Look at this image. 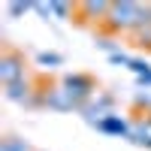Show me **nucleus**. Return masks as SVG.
I'll return each instance as SVG.
<instances>
[{
  "label": "nucleus",
  "mask_w": 151,
  "mask_h": 151,
  "mask_svg": "<svg viewBox=\"0 0 151 151\" xmlns=\"http://www.w3.org/2000/svg\"><path fill=\"white\" fill-rule=\"evenodd\" d=\"M6 100H12V103H24V106H30L33 103V97L40 94V91H33V82L30 79H21L15 85H6Z\"/></svg>",
  "instance_id": "7"
},
{
  "label": "nucleus",
  "mask_w": 151,
  "mask_h": 151,
  "mask_svg": "<svg viewBox=\"0 0 151 151\" xmlns=\"http://www.w3.org/2000/svg\"><path fill=\"white\" fill-rule=\"evenodd\" d=\"M79 12L85 15V21H106V18H109V12H112V3L85 0V3H79Z\"/></svg>",
  "instance_id": "8"
},
{
  "label": "nucleus",
  "mask_w": 151,
  "mask_h": 151,
  "mask_svg": "<svg viewBox=\"0 0 151 151\" xmlns=\"http://www.w3.org/2000/svg\"><path fill=\"white\" fill-rule=\"evenodd\" d=\"M70 12H73V6H70V3H60V0H52V18L64 21V18H70Z\"/></svg>",
  "instance_id": "12"
},
{
  "label": "nucleus",
  "mask_w": 151,
  "mask_h": 151,
  "mask_svg": "<svg viewBox=\"0 0 151 151\" xmlns=\"http://www.w3.org/2000/svg\"><path fill=\"white\" fill-rule=\"evenodd\" d=\"M130 142L148 148L151 151V112H142V115L133 118V130H130Z\"/></svg>",
  "instance_id": "5"
},
{
  "label": "nucleus",
  "mask_w": 151,
  "mask_h": 151,
  "mask_svg": "<svg viewBox=\"0 0 151 151\" xmlns=\"http://www.w3.org/2000/svg\"><path fill=\"white\" fill-rule=\"evenodd\" d=\"M48 109H55V112H73V109H82L76 100L70 97V91L64 85H52V88H45V103Z\"/></svg>",
  "instance_id": "4"
},
{
  "label": "nucleus",
  "mask_w": 151,
  "mask_h": 151,
  "mask_svg": "<svg viewBox=\"0 0 151 151\" xmlns=\"http://www.w3.org/2000/svg\"><path fill=\"white\" fill-rule=\"evenodd\" d=\"M36 64L52 70V67H60V64H64V55H58V52H40V55H36Z\"/></svg>",
  "instance_id": "11"
},
{
  "label": "nucleus",
  "mask_w": 151,
  "mask_h": 151,
  "mask_svg": "<svg viewBox=\"0 0 151 151\" xmlns=\"http://www.w3.org/2000/svg\"><path fill=\"white\" fill-rule=\"evenodd\" d=\"M60 85L70 91V97H73L79 106H85L88 100L97 94V82H94L88 73H67L64 79H60Z\"/></svg>",
  "instance_id": "1"
},
{
  "label": "nucleus",
  "mask_w": 151,
  "mask_h": 151,
  "mask_svg": "<svg viewBox=\"0 0 151 151\" xmlns=\"http://www.w3.org/2000/svg\"><path fill=\"white\" fill-rule=\"evenodd\" d=\"M97 130H100V133H106V136H127V139H130L133 121H127L124 115H118V112H112L109 118H103V121L97 124Z\"/></svg>",
  "instance_id": "6"
},
{
  "label": "nucleus",
  "mask_w": 151,
  "mask_h": 151,
  "mask_svg": "<svg viewBox=\"0 0 151 151\" xmlns=\"http://www.w3.org/2000/svg\"><path fill=\"white\" fill-rule=\"evenodd\" d=\"M109 60H112V64H121V67H130V55H124V52H115V55H109Z\"/></svg>",
  "instance_id": "15"
},
{
  "label": "nucleus",
  "mask_w": 151,
  "mask_h": 151,
  "mask_svg": "<svg viewBox=\"0 0 151 151\" xmlns=\"http://www.w3.org/2000/svg\"><path fill=\"white\" fill-rule=\"evenodd\" d=\"M27 9H33V0H15V3H9V15L15 18V15H21Z\"/></svg>",
  "instance_id": "14"
},
{
  "label": "nucleus",
  "mask_w": 151,
  "mask_h": 151,
  "mask_svg": "<svg viewBox=\"0 0 151 151\" xmlns=\"http://www.w3.org/2000/svg\"><path fill=\"white\" fill-rule=\"evenodd\" d=\"M133 42L139 45V48H148V52H151V21H145L142 27L133 33Z\"/></svg>",
  "instance_id": "10"
},
{
  "label": "nucleus",
  "mask_w": 151,
  "mask_h": 151,
  "mask_svg": "<svg viewBox=\"0 0 151 151\" xmlns=\"http://www.w3.org/2000/svg\"><path fill=\"white\" fill-rule=\"evenodd\" d=\"M130 70L136 73V79H139V76H148V73H151V64L142 60V58H133V60H130Z\"/></svg>",
  "instance_id": "13"
},
{
  "label": "nucleus",
  "mask_w": 151,
  "mask_h": 151,
  "mask_svg": "<svg viewBox=\"0 0 151 151\" xmlns=\"http://www.w3.org/2000/svg\"><path fill=\"white\" fill-rule=\"evenodd\" d=\"M112 112H115V97L112 94H103V91H97L88 103L82 106V115H85V121L91 124V127H97L103 118H109Z\"/></svg>",
  "instance_id": "2"
},
{
  "label": "nucleus",
  "mask_w": 151,
  "mask_h": 151,
  "mask_svg": "<svg viewBox=\"0 0 151 151\" xmlns=\"http://www.w3.org/2000/svg\"><path fill=\"white\" fill-rule=\"evenodd\" d=\"M0 151H33L27 145V139H21V136H3L0 139Z\"/></svg>",
  "instance_id": "9"
},
{
  "label": "nucleus",
  "mask_w": 151,
  "mask_h": 151,
  "mask_svg": "<svg viewBox=\"0 0 151 151\" xmlns=\"http://www.w3.org/2000/svg\"><path fill=\"white\" fill-rule=\"evenodd\" d=\"M21 79H27L24 76V55L15 52V48H3V55H0V82L6 85H15Z\"/></svg>",
  "instance_id": "3"
}]
</instances>
